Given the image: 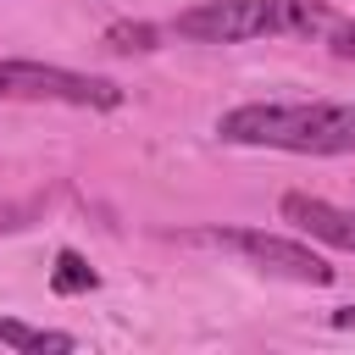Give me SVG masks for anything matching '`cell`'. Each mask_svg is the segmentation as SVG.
Instances as JSON below:
<instances>
[{"label":"cell","instance_id":"8992f818","mask_svg":"<svg viewBox=\"0 0 355 355\" xmlns=\"http://www.w3.org/2000/svg\"><path fill=\"white\" fill-rule=\"evenodd\" d=\"M0 344H6V349H22V355H67V349H78L72 333L28 327V322H17V316H0Z\"/></svg>","mask_w":355,"mask_h":355},{"label":"cell","instance_id":"277c9868","mask_svg":"<svg viewBox=\"0 0 355 355\" xmlns=\"http://www.w3.org/2000/svg\"><path fill=\"white\" fill-rule=\"evenodd\" d=\"M205 239L222 244V250H233V255H244L250 266H261V272H272V277L311 283V288H327V283H333V266H327L311 244H300V239H283V233H266V227H216V233H205Z\"/></svg>","mask_w":355,"mask_h":355},{"label":"cell","instance_id":"ba28073f","mask_svg":"<svg viewBox=\"0 0 355 355\" xmlns=\"http://www.w3.org/2000/svg\"><path fill=\"white\" fill-rule=\"evenodd\" d=\"M155 39H161V33H155L150 22H111V28H105V44L122 50V55H144V50H155Z\"/></svg>","mask_w":355,"mask_h":355},{"label":"cell","instance_id":"5b68a950","mask_svg":"<svg viewBox=\"0 0 355 355\" xmlns=\"http://www.w3.org/2000/svg\"><path fill=\"white\" fill-rule=\"evenodd\" d=\"M277 216H283L288 227L333 244V250H355V211H344V205H333V200H322V194H283V200H277Z\"/></svg>","mask_w":355,"mask_h":355},{"label":"cell","instance_id":"3957f363","mask_svg":"<svg viewBox=\"0 0 355 355\" xmlns=\"http://www.w3.org/2000/svg\"><path fill=\"white\" fill-rule=\"evenodd\" d=\"M0 100H50V105H83V111H116L122 89L94 72L44 67V61H6L0 55Z\"/></svg>","mask_w":355,"mask_h":355},{"label":"cell","instance_id":"6da1fadb","mask_svg":"<svg viewBox=\"0 0 355 355\" xmlns=\"http://www.w3.org/2000/svg\"><path fill=\"white\" fill-rule=\"evenodd\" d=\"M227 144L288 150V155H349L355 150V105L344 100H250L216 116Z\"/></svg>","mask_w":355,"mask_h":355},{"label":"cell","instance_id":"7a4b0ae2","mask_svg":"<svg viewBox=\"0 0 355 355\" xmlns=\"http://www.w3.org/2000/svg\"><path fill=\"white\" fill-rule=\"evenodd\" d=\"M327 0H205L194 11H178L172 33L194 44H244L266 33H316L327 28Z\"/></svg>","mask_w":355,"mask_h":355},{"label":"cell","instance_id":"30bf717a","mask_svg":"<svg viewBox=\"0 0 355 355\" xmlns=\"http://www.w3.org/2000/svg\"><path fill=\"white\" fill-rule=\"evenodd\" d=\"M333 327H344V333H349V327H355V305H338V311H333Z\"/></svg>","mask_w":355,"mask_h":355},{"label":"cell","instance_id":"52a82bcc","mask_svg":"<svg viewBox=\"0 0 355 355\" xmlns=\"http://www.w3.org/2000/svg\"><path fill=\"white\" fill-rule=\"evenodd\" d=\"M100 277H94V266L78 255V250H55V266H50V288L55 294H89Z\"/></svg>","mask_w":355,"mask_h":355},{"label":"cell","instance_id":"9c48e42d","mask_svg":"<svg viewBox=\"0 0 355 355\" xmlns=\"http://www.w3.org/2000/svg\"><path fill=\"white\" fill-rule=\"evenodd\" d=\"M327 44H333V55H338V61H355V17H349V22H338Z\"/></svg>","mask_w":355,"mask_h":355}]
</instances>
